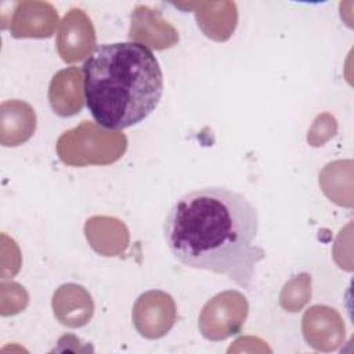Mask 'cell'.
Returning a JSON list of instances; mask_svg holds the SVG:
<instances>
[{
	"instance_id": "6",
	"label": "cell",
	"mask_w": 354,
	"mask_h": 354,
	"mask_svg": "<svg viewBox=\"0 0 354 354\" xmlns=\"http://www.w3.org/2000/svg\"><path fill=\"white\" fill-rule=\"evenodd\" d=\"M303 335L317 350H335L344 339V324L333 308L314 306L303 317Z\"/></svg>"
},
{
	"instance_id": "9",
	"label": "cell",
	"mask_w": 354,
	"mask_h": 354,
	"mask_svg": "<svg viewBox=\"0 0 354 354\" xmlns=\"http://www.w3.org/2000/svg\"><path fill=\"white\" fill-rule=\"evenodd\" d=\"M82 72L76 66L59 71L50 83L48 100L54 112L59 116H66L69 105V116L76 115L83 108L82 93Z\"/></svg>"
},
{
	"instance_id": "2",
	"label": "cell",
	"mask_w": 354,
	"mask_h": 354,
	"mask_svg": "<svg viewBox=\"0 0 354 354\" xmlns=\"http://www.w3.org/2000/svg\"><path fill=\"white\" fill-rule=\"evenodd\" d=\"M82 72L86 105L97 124L109 130L138 124L155 111L163 94L159 61L137 41L97 47Z\"/></svg>"
},
{
	"instance_id": "8",
	"label": "cell",
	"mask_w": 354,
	"mask_h": 354,
	"mask_svg": "<svg viewBox=\"0 0 354 354\" xmlns=\"http://www.w3.org/2000/svg\"><path fill=\"white\" fill-rule=\"evenodd\" d=\"M54 315L62 325L76 328L86 325L94 311L90 293L80 285L66 283L58 288L53 297Z\"/></svg>"
},
{
	"instance_id": "7",
	"label": "cell",
	"mask_w": 354,
	"mask_h": 354,
	"mask_svg": "<svg viewBox=\"0 0 354 354\" xmlns=\"http://www.w3.org/2000/svg\"><path fill=\"white\" fill-rule=\"evenodd\" d=\"M58 24L57 10L46 1H22L15 6L11 21L14 37H50Z\"/></svg>"
},
{
	"instance_id": "3",
	"label": "cell",
	"mask_w": 354,
	"mask_h": 354,
	"mask_svg": "<svg viewBox=\"0 0 354 354\" xmlns=\"http://www.w3.org/2000/svg\"><path fill=\"white\" fill-rule=\"evenodd\" d=\"M248 315V301L236 290H227L216 295L202 308L199 317L201 333L212 340L216 328L223 318L224 339L239 333Z\"/></svg>"
},
{
	"instance_id": "10",
	"label": "cell",
	"mask_w": 354,
	"mask_h": 354,
	"mask_svg": "<svg viewBox=\"0 0 354 354\" xmlns=\"http://www.w3.org/2000/svg\"><path fill=\"white\" fill-rule=\"evenodd\" d=\"M300 282V275L289 281L281 293V306L290 313L299 311L311 296V279L310 275L303 281L300 289H297Z\"/></svg>"
},
{
	"instance_id": "4",
	"label": "cell",
	"mask_w": 354,
	"mask_h": 354,
	"mask_svg": "<svg viewBox=\"0 0 354 354\" xmlns=\"http://www.w3.org/2000/svg\"><path fill=\"white\" fill-rule=\"evenodd\" d=\"M176 318V304L171 296L162 290L142 293L133 308L134 326L147 339L165 336L173 328Z\"/></svg>"
},
{
	"instance_id": "1",
	"label": "cell",
	"mask_w": 354,
	"mask_h": 354,
	"mask_svg": "<svg viewBox=\"0 0 354 354\" xmlns=\"http://www.w3.org/2000/svg\"><path fill=\"white\" fill-rule=\"evenodd\" d=\"M259 213L239 192L205 187L183 195L169 210L163 236L185 267L225 275L249 290L266 250L256 243Z\"/></svg>"
},
{
	"instance_id": "5",
	"label": "cell",
	"mask_w": 354,
	"mask_h": 354,
	"mask_svg": "<svg viewBox=\"0 0 354 354\" xmlns=\"http://www.w3.org/2000/svg\"><path fill=\"white\" fill-rule=\"evenodd\" d=\"M95 44V33L90 18L80 10L72 8L62 19L57 36V48L65 62L83 59Z\"/></svg>"
}]
</instances>
